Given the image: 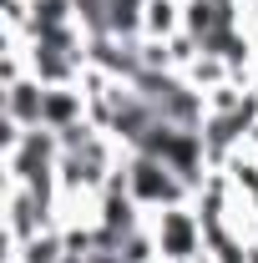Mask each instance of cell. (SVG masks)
Wrapping results in <instances>:
<instances>
[{"instance_id":"cell-3","label":"cell","mask_w":258,"mask_h":263,"mask_svg":"<svg viewBox=\"0 0 258 263\" xmlns=\"http://www.w3.org/2000/svg\"><path fill=\"white\" fill-rule=\"evenodd\" d=\"M76 122H91V111H86V91H81V86H46L41 127L66 132V127H76Z\"/></svg>"},{"instance_id":"cell-1","label":"cell","mask_w":258,"mask_h":263,"mask_svg":"<svg viewBox=\"0 0 258 263\" xmlns=\"http://www.w3.org/2000/svg\"><path fill=\"white\" fill-rule=\"evenodd\" d=\"M122 172H127V193H132V202H137L142 213L182 208V202H193V197H197L193 182H188L177 167H167L162 157H152V152H127Z\"/></svg>"},{"instance_id":"cell-2","label":"cell","mask_w":258,"mask_h":263,"mask_svg":"<svg viewBox=\"0 0 258 263\" xmlns=\"http://www.w3.org/2000/svg\"><path fill=\"white\" fill-rule=\"evenodd\" d=\"M147 223H152V238H157V258L162 263H197L202 253H208V228H202V213H197L193 202L147 213Z\"/></svg>"}]
</instances>
